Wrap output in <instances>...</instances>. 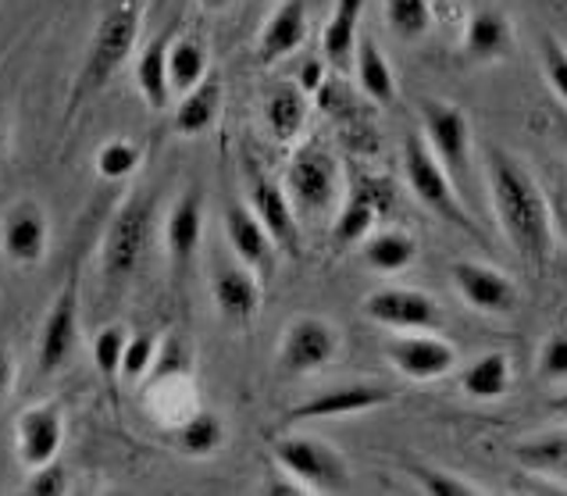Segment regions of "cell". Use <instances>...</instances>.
<instances>
[{
  "mask_svg": "<svg viewBox=\"0 0 567 496\" xmlns=\"http://www.w3.org/2000/svg\"><path fill=\"white\" fill-rule=\"evenodd\" d=\"M8 147V125H4V115H0V154Z\"/></svg>",
  "mask_w": 567,
  "mask_h": 496,
  "instance_id": "46",
  "label": "cell"
},
{
  "mask_svg": "<svg viewBox=\"0 0 567 496\" xmlns=\"http://www.w3.org/2000/svg\"><path fill=\"white\" fill-rule=\"evenodd\" d=\"M321 83H326V65H321V61H303V69L297 75V86L307 93V97H315V93L321 90Z\"/></svg>",
  "mask_w": 567,
  "mask_h": 496,
  "instance_id": "43",
  "label": "cell"
},
{
  "mask_svg": "<svg viewBox=\"0 0 567 496\" xmlns=\"http://www.w3.org/2000/svg\"><path fill=\"white\" fill-rule=\"evenodd\" d=\"M303 118H307V93L297 83L279 86L265 101V122L279 143H293L303 130Z\"/></svg>",
  "mask_w": 567,
  "mask_h": 496,
  "instance_id": "29",
  "label": "cell"
},
{
  "mask_svg": "<svg viewBox=\"0 0 567 496\" xmlns=\"http://www.w3.org/2000/svg\"><path fill=\"white\" fill-rule=\"evenodd\" d=\"M151 229H154L151 200L133 197L118 207V215L111 218L107 236H104V279L107 282H118L140 268L151 244Z\"/></svg>",
  "mask_w": 567,
  "mask_h": 496,
  "instance_id": "8",
  "label": "cell"
},
{
  "mask_svg": "<svg viewBox=\"0 0 567 496\" xmlns=\"http://www.w3.org/2000/svg\"><path fill=\"white\" fill-rule=\"evenodd\" d=\"M361 258L371 271H382V276H396V271L411 268L417 258V239L403 229H385L368 236L361 244Z\"/></svg>",
  "mask_w": 567,
  "mask_h": 496,
  "instance_id": "23",
  "label": "cell"
},
{
  "mask_svg": "<svg viewBox=\"0 0 567 496\" xmlns=\"http://www.w3.org/2000/svg\"><path fill=\"white\" fill-rule=\"evenodd\" d=\"M485 179H489L493 211L507 244L532 268L543 271L549 261V247H554V221H549V204L543 189L514 154L499 147H493L489 157H485Z\"/></svg>",
  "mask_w": 567,
  "mask_h": 496,
  "instance_id": "1",
  "label": "cell"
},
{
  "mask_svg": "<svg viewBox=\"0 0 567 496\" xmlns=\"http://www.w3.org/2000/svg\"><path fill=\"white\" fill-rule=\"evenodd\" d=\"M450 279L457 293L482 314H507L517 303V286L489 265L478 261H457L450 268Z\"/></svg>",
  "mask_w": 567,
  "mask_h": 496,
  "instance_id": "15",
  "label": "cell"
},
{
  "mask_svg": "<svg viewBox=\"0 0 567 496\" xmlns=\"http://www.w3.org/2000/svg\"><path fill=\"white\" fill-rule=\"evenodd\" d=\"M408 478L421 489V493H432V496H478L485 493L478 483L464 478L457 472H443V468H432V464H408Z\"/></svg>",
  "mask_w": 567,
  "mask_h": 496,
  "instance_id": "34",
  "label": "cell"
},
{
  "mask_svg": "<svg viewBox=\"0 0 567 496\" xmlns=\"http://www.w3.org/2000/svg\"><path fill=\"white\" fill-rule=\"evenodd\" d=\"M14 443H19V461L29 472L47 461H58L64 446V411L58 400L25 407L14 422Z\"/></svg>",
  "mask_w": 567,
  "mask_h": 496,
  "instance_id": "12",
  "label": "cell"
},
{
  "mask_svg": "<svg viewBox=\"0 0 567 496\" xmlns=\"http://www.w3.org/2000/svg\"><path fill=\"white\" fill-rule=\"evenodd\" d=\"M361 311L375 326L393 329V332H435L443 326L440 303H435L429 293L403 290V286H393V290H375L361 303Z\"/></svg>",
  "mask_w": 567,
  "mask_h": 496,
  "instance_id": "10",
  "label": "cell"
},
{
  "mask_svg": "<svg viewBox=\"0 0 567 496\" xmlns=\"http://www.w3.org/2000/svg\"><path fill=\"white\" fill-rule=\"evenodd\" d=\"M375 218H379L375 200H368L364 194H353L343 204V211H339L336 226H332V244L339 250H347L353 244H364V239L371 236V229H375Z\"/></svg>",
  "mask_w": 567,
  "mask_h": 496,
  "instance_id": "32",
  "label": "cell"
},
{
  "mask_svg": "<svg viewBox=\"0 0 567 496\" xmlns=\"http://www.w3.org/2000/svg\"><path fill=\"white\" fill-rule=\"evenodd\" d=\"M560 140L567 143V122H560Z\"/></svg>",
  "mask_w": 567,
  "mask_h": 496,
  "instance_id": "50",
  "label": "cell"
},
{
  "mask_svg": "<svg viewBox=\"0 0 567 496\" xmlns=\"http://www.w3.org/2000/svg\"><path fill=\"white\" fill-rule=\"evenodd\" d=\"M25 489L32 496H58V493L69 489V472H64L61 461H47V464H40V468H32Z\"/></svg>",
  "mask_w": 567,
  "mask_h": 496,
  "instance_id": "40",
  "label": "cell"
},
{
  "mask_svg": "<svg viewBox=\"0 0 567 496\" xmlns=\"http://www.w3.org/2000/svg\"><path fill=\"white\" fill-rule=\"evenodd\" d=\"M385 22L403 40H421L435 22L432 0H385Z\"/></svg>",
  "mask_w": 567,
  "mask_h": 496,
  "instance_id": "33",
  "label": "cell"
},
{
  "mask_svg": "<svg viewBox=\"0 0 567 496\" xmlns=\"http://www.w3.org/2000/svg\"><path fill=\"white\" fill-rule=\"evenodd\" d=\"M261 493H268V496H303L307 489L297 483L293 475L282 472L279 464H275V472H271V475L265 478V483H261Z\"/></svg>",
  "mask_w": 567,
  "mask_h": 496,
  "instance_id": "42",
  "label": "cell"
},
{
  "mask_svg": "<svg viewBox=\"0 0 567 496\" xmlns=\"http://www.w3.org/2000/svg\"><path fill=\"white\" fill-rule=\"evenodd\" d=\"M539 375L549 382H564L567 379V332H554L543 340L539 350Z\"/></svg>",
  "mask_w": 567,
  "mask_h": 496,
  "instance_id": "38",
  "label": "cell"
},
{
  "mask_svg": "<svg viewBox=\"0 0 567 496\" xmlns=\"http://www.w3.org/2000/svg\"><path fill=\"white\" fill-rule=\"evenodd\" d=\"M210 297H215V308L225 322L247 326L261 308V276H254L247 265H225L215 271Z\"/></svg>",
  "mask_w": 567,
  "mask_h": 496,
  "instance_id": "18",
  "label": "cell"
},
{
  "mask_svg": "<svg viewBox=\"0 0 567 496\" xmlns=\"http://www.w3.org/2000/svg\"><path fill=\"white\" fill-rule=\"evenodd\" d=\"M549 411H554V414H560V418H567V393H560V396H554V400H549Z\"/></svg>",
  "mask_w": 567,
  "mask_h": 496,
  "instance_id": "45",
  "label": "cell"
},
{
  "mask_svg": "<svg viewBox=\"0 0 567 496\" xmlns=\"http://www.w3.org/2000/svg\"><path fill=\"white\" fill-rule=\"evenodd\" d=\"M421 136H425L435 162L446 168L457 189H467V175H472V125L467 115L450 101H421Z\"/></svg>",
  "mask_w": 567,
  "mask_h": 496,
  "instance_id": "6",
  "label": "cell"
},
{
  "mask_svg": "<svg viewBox=\"0 0 567 496\" xmlns=\"http://www.w3.org/2000/svg\"><path fill=\"white\" fill-rule=\"evenodd\" d=\"M393 400V390L375 386V382H350V386L326 390L311 400H303L300 407L286 414V422H321V418H350V414L375 411Z\"/></svg>",
  "mask_w": 567,
  "mask_h": 496,
  "instance_id": "14",
  "label": "cell"
},
{
  "mask_svg": "<svg viewBox=\"0 0 567 496\" xmlns=\"http://www.w3.org/2000/svg\"><path fill=\"white\" fill-rule=\"evenodd\" d=\"M183 368H186V350H183V343H175V340H168L165 347L157 350V361H154V368H151V382H168V379H175V375H183Z\"/></svg>",
  "mask_w": 567,
  "mask_h": 496,
  "instance_id": "41",
  "label": "cell"
},
{
  "mask_svg": "<svg viewBox=\"0 0 567 496\" xmlns=\"http://www.w3.org/2000/svg\"><path fill=\"white\" fill-rule=\"evenodd\" d=\"M125 343H128V332H125V326H118V322H111V326H104V329H96V335H93L90 354H93L96 372H101L107 382H115V379L122 375Z\"/></svg>",
  "mask_w": 567,
  "mask_h": 496,
  "instance_id": "35",
  "label": "cell"
},
{
  "mask_svg": "<svg viewBox=\"0 0 567 496\" xmlns=\"http://www.w3.org/2000/svg\"><path fill=\"white\" fill-rule=\"evenodd\" d=\"M364 0H336V8L321 33V51L329 65H347L353 46H358V25H361Z\"/></svg>",
  "mask_w": 567,
  "mask_h": 496,
  "instance_id": "25",
  "label": "cell"
},
{
  "mask_svg": "<svg viewBox=\"0 0 567 496\" xmlns=\"http://www.w3.org/2000/svg\"><path fill=\"white\" fill-rule=\"evenodd\" d=\"M557 221H560V232L567 239V207H560V211H557Z\"/></svg>",
  "mask_w": 567,
  "mask_h": 496,
  "instance_id": "47",
  "label": "cell"
},
{
  "mask_svg": "<svg viewBox=\"0 0 567 496\" xmlns=\"http://www.w3.org/2000/svg\"><path fill=\"white\" fill-rule=\"evenodd\" d=\"M168 46H172V29L157 33L136 58V86L140 97L154 111H165L172 104V83H168Z\"/></svg>",
  "mask_w": 567,
  "mask_h": 496,
  "instance_id": "22",
  "label": "cell"
},
{
  "mask_svg": "<svg viewBox=\"0 0 567 496\" xmlns=\"http://www.w3.org/2000/svg\"><path fill=\"white\" fill-rule=\"evenodd\" d=\"M204 8H225V4H233V0H200Z\"/></svg>",
  "mask_w": 567,
  "mask_h": 496,
  "instance_id": "48",
  "label": "cell"
},
{
  "mask_svg": "<svg viewBox=\"0 0 567 496\" xmlns=\"http://www.w3.org/2000/svg\"><path fill=\"white\" fill-rule=\"evenodd\" d=\"M307 40V4L303 0H286L271 11V19L261 29V40H257V61L261 65H275L297 51Z\"/></svg>",
  "mask_w": 567,
  "mask_h": 496,
  "instance_id": "19",
  "label": "cell"
},
{
  "mask_svg": "<svg viewBox=\"0 0 567 496\" xmlns=\"http://www.w3.org/2000/svg\"><path fill=\"white\" fill-rule=\"evenodd\" d=\"M225 440V425L218 414L210 411H193L189 418L175 428V443L186 457H210Z\"/></svg>",
  "mask_w": 567,
  "mask_h": 496,
  "instance_id": "31",
  "label": "cell"
},
{
  "mask_svg": "<svg viewBox=\"0 0 567 496\" xmlns=\"http://www.w3.org/2000/svg\"><path fill=\"white\" fill-rule=\"evenodd\" d=\"M200 239H204V200L200 194H183L175 200L172 215L165 221V247L172 254V261L186 268L200 250Z\"/></svg>",
  "mask_w": 567,
  "mask_h": 496,
  "instance_id": "20",
  "label": "cell"
},
{
  "mask_svg": "<svg viewBox=\"0 0 567 496\" xmlns=\"http://www.w3.org/2000/svg\"><path fill=\"white\" fill-rule=\"evenodd\" d=\"M79 343V279L75 271L64 279L61 293L54 297L51 311H47L43 326H40V340H37V364L43 375L61 372L64 364L72 361Z\"/></svg>",
  "mask_w": 567,
  "mask_h": 496,
  "instance_id": "9",
  "label": "cell"
},
{
  "mask_svg": "<svg viewBox=\"0 0 567 496\" xmlns=\"http://www.w3.org/2000/svg\"><path fill=\"white\" fill-rule=\"evenodd\" d=\"M225 236H229V244L236 250V261L257 271L265 282L275 271V261H279V247H275V239L261 226V218L250 211V204H233L225 211Z\"/></svg>",
  "mask_w": 567,
  "mask_h": 496,
  "instance_id": "16",
  "label": "cell"
},
{
  "mask_svg": "<svg viewBox=\"0 0 567 496\" xmlns=\"http://www.w3.org/2000/svg\"><path fill=\"white\" fill-rule=\"evenodd\" d=\"M136 33H140V0H115L90 40L83 72H79V83H75V101L93 97V93H101L107 86V79L125 65L128 54H133Z\"/></svg>",
  "mask_w": 567,
  "mask_h": 496,
  "instance_id": "2",
  "label": "cell"
},
{
  "mask_svg": "<svg viewBox=\"0 0 567 496\" xmlns=\"http://www.w3.org/2000/svg\"><path fill=\"white\" fill-rule=\"evenodd\" d=\"M343 347V332H339L329 318L318 314H300L293 326L282 332L279 354H275V368L289 379H303L311 372L329 368Z\"/></svg>",
  "mask_w": 567,
  "mask_h": 496,
  "instance_id": "7",
  "label": "cell"
},
{
  "mask_svg": "<svg viewBox=\"0 0 567 496\" xmlns=\"http://www.w3.org/2000/svg\"><path fill=\"white\" fill-rule=\"evenodd\" d=\"M0 250L14 265H37L47 254V215L40 204L19 200L0 221Z\"/></svg>",
  "mask_w": 567,
  "mask_h": 496,
  "instance_id": "17",
  "label": "cell"
},
{
  "mask_svg": "<svg viewBox=\"0 0 567 496\" xmlns=\"http://www.w3.org/2000/svg\"><path fill=\"white\" fill-rule=\"evenodd\" d=\"M218 107H221V83L207 75L200 86L183 93L179 111H175V133H183V136L207 133L218 118Z\"/></svg>",
  "mask_w": 567,
  "mask_h": 496,
  "instance_id": "26",
  "label": "cell"
},
{
  "mask_svg": "<svg viewBox=\"0 0 567 496\" xmlns=\"http://www.w3.org/2000/svg\"><path fill=\"white\" fill-rule=\"evenodd\" d=\"M207 79V43L197 37H179L168 46V83L172 93H189Z\"/></svg>",
  "mask_w": 567,
  "mask_h": 496,
  "instance_id": "28",
  "label": "cell"
},
{
  "mask_svg": "<svg viewBox=\"0 0 567 496\" xmlns=\"http://www.w3.org/2000/svg\"><path fill=\"white\" fill-rule=\"evenodd\" d=\"M14 386V361L4 347H0V400H4Z\"/></svg>",
  "mask_w": 567,
  "mask_h": 496,
  "instance_id": "44",
  "label": "cell"
},
{
  "mask_svg": "<svg viewBox=\"0 0 567 496\" xmlns=\"http://www.w3.org/2000/svg\"><path fill=\"white\" fill-rule=\"evenodd\" d=\"M514 51V29L499 11H475L464 25V58L467 61H504Z\"/></svg>",
  "mask_w": 567,
  "mask_h": 496,
  "instance_id": "21",
  "label": "cell"
},
{
  "mask_svg": "<svg viewBox=\"0 0 567 496\" xmlns=\"http://www.w3.org/2000/svg\"><path fill=\"white\" fill-rule=\"evenodd\" d=\"M250 211L261 218V226L268 229V236L275 239V247L286 258H300L303 250V236H300V218L293 211V204H289L282 183L275 179H257L250 186Z\"/></svg>",
  "mask_w": 567,
  "mask_h": 496,
  "instance_id": "13",
  "label": "cell"
},
{
  "mask_svg": "<svg viewBox=\"0 0 567 496\" xmlns=\"http://www.w3.org/2000/svg\"><path fill=\"white\" fill-rule=\"evenodd\" d=\"M461 390L472 400H499L511 393V358L504 350H489V354L475 358L461 372Z\"/></svg>",
  "mask_w": 567,
  "mask_h": 496,
  "instance_id": "24",
  "label": "cell"
},
{
  "mask_svg": "<svg viewBox=\"0 0 567 496\" xmlns=\"http://www.w3.org/2000/svg\"><path fill=\"white\" fill-rule=\"evenodd\" d=\"M271 457L282 472H289L307 493H347L350 464L332 443L318 436H286L275 440Z\"/></svg>",
  "mask_w": 567,
  "mask_h": 496,
  "instance_id": "5",
  "label": "cell"
},
{
  "mask_svg": "<svg viewBox=\"0 0 567 496\" xmlns=\"http://www.w3.org/2000/svg\"><path fill=\"white\" fill-rule=\"evenodd\" d=\"M358 86L371 104H393L396 97V75L389 69V61L382 54V46L375 40L358 43Z\"/></svg>",
  "mask_w": 567,
  "mask_h": 496,
  "instance_id": "27",
  "label": "cell"
},
{
  "mask_svg": "<svg viewBox=\"0 0 567 496\" xmlns=\"http://www.w3.org/2000/svg\"><path fill=\"white\" fill-rule=\"evenodd\" d=\"M286 197L293 204L297 218H321L339 207L343 197V175L339 162L326 147H300L286 165Z\"/></svg>",
  "mask_w": 567,
  "mask_h": 496,
  "instance_id": "4",
  "label": "cell"
},
{
  "mask_svg": "<svg viewBox=\"0 0 567 496\" xmlns=\"http://www.w3.org/2000/svg\"><path fill=\"white\" fill-rule=\"evenodd\" d=\"M385 358L411 382H435L457 368V350L435 332H396V340L385 343Z\"/></svg>",
  "mask_w": 567,
  "mask_h": 496,
  "instance_id": "11",
  "label": "cell"
},
{
  "mask_svg": "<svg viewBox=\"0 0 567 496\" xmlns=\"http://www.w3.org/2000/svg\"><path fill=\"white\" fill-rule=\"evenodd\" d=\"M96 175L101 179H125V175H133L140 165H143V151L140 143L133 140H107L101 151H96Z\"/></svg>",
  "mask_w": 567,
  "mask_h": 496,
  "instance_id": "36",
  "label": "cell"
},
{
  "mask_svg": "<svg viewBox=\"0 0 567 496\" xmlns=\"http://www.w3.org/2000/svg\"><path fill=\"white\" fill-rule=\"evenodd\" d=\"M403 179H408L417 204L429 207L435 218H443L446 226L475 232L472 215L464 211L461 189L453 186L446 168L435 162V154L429 151V143L421 133H408V140H403Z\"/></svg>",
  "mask_w": 567,
  "mask_h": 496,
  "instance_id": "3",
  "label": "cell"
},
{
  "mask_svg": "<svg viewBox=\"0 0 567 496\" xmlns=\"http://www.w3.org/2000/svg\"><path fill=\"white\" fill-rule=\"evenodd\" d=\"M514 457L528 472L554 475V478H564V483H567V432H554V436L517 443Z\"/></svg>",
  "mask_w": 567,
  "mask_h": 496,
  "instance_id": "30",
  "label": "cell"
},
{
  "mask_svg": "<svg viewBox=\"0 0 567 496\" xmlns=\"http://www.w3.org/2000/svg\"><path fill=\"white\" fill-rule=\"evenodd\" d=\"M432 8L435 11H446V0H432Z\"/></svg>",
  "mask_w": 567,
  "mask_h": 496,
  "instance_id": "49",
  "label": "cell"
},
{
  "mask_svg": "<svg viewBox=\"0 0 567 496\" xmlns=\"http://www.w3.org/2000/svg\"><path fill=\"white\" fill-rule=\"evenodd\" d=\"M543 72L549 79V90L567 104V51L554 37L543 40Z\"/></svg>",
  "mask_w": 567,
  "mask_h": 496,
  "instance_id": "39",
  "label": "cell"
},
{
  "mask_svg": "<svg viewBox=\"0 0 567 496\" xmlns=\"http://www.w3.org/2000/svg\"><path fill=\"white\" fill-rule=\"evenodd\" d=\"M157 335L154 332H140V335H128L125 343V354H122V382H143L151 375V368L157 361Z\"/></svg>",
  "mask_w": 567,
  "mask_h": 496,
  "instance_id": "37",
  "label": "cell"
}]
</instances>
